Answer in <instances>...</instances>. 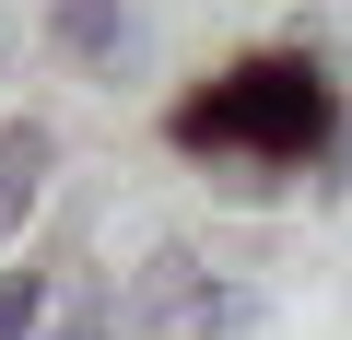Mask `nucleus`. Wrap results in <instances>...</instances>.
I'll return each instance as SVG.
<instances>
[{
	"mask_svg": "<svg viewBox=\"0 0 352 340\" xmlns=\"http://www.w3.org/2000/svg\"><path fill=\"white\" fill-rule=\"evenodd\" d=\"M59 340H118V317H106V305H71V317H59Z\"/></svg>",
	"mask_w": 352,
	"mask_h": 340,
	"instance_id": "6",
	"label": "nucleus"
},
{
	"mask_svg": "<svg viewBox=\"0 0 352 340\" xmlns=\"http://www.w3.org/2000/svg\"><path fill=\"white\" fill-rule=\"evenodd\" d=\"M36 317H47V282L36 270H0V340H24Z\"/></svg>",
	"mask_w": 352,
	"mask_h": 340,
	"instance_id": "5",
	"label": "nucleus"
},
{
	"mask_svg": "<svg viewBox=\"0 0 352 340\" xmlns=\"http://www.w3.org/2000/svg\"><path fill=\"white\" fill-rule=\"evenodd\" d=\"M47 164H59V141H47L36 117L0 129V247H12V235H24V212L47 200Z\"/></svg>",
	"mask_w": 352,
	"mask_h": 340,
	"instance_id": "3",
	"label": "nucleus"
},
{
	"mask_svg": "<svg viewBox=\"0 0 352 340\" xmlns=\"http://www.w3.org/2000/svg\"><path fill=\"white\" fill-rule=\"evenodd\" d=\"M59 36H71L82 59H129V12H118V0H71V12H59Z\"/></svg>",
	"mask_w": 352,
	"mask_h": 340,
	"instance_id": "4",
	"label": "nucleus"
},
{
	"mask_svg": "<svg viewBox=\"0 0 352 340\" xmlns=\"http://www.w3.org/2000/svg\"><path fill=\"white\" fill-rule=\"evenodd\" d=\"M258 328V293L247 282H212L188 247H153L129 305H118V340H247Z\"/></svg>",
	"mask_w": 352,
	"mask_h": 340,
	"instance_id": "2",
	"label": "nucleus"
},
{
	"mask_svg": "<svg viewBox=\"0 0 352 340\" xmlns=\"http://www.w3.org/2000/svg\"><path fill=\"white\" fill-rule=\"evenodd\" d=\"M329 117H340L329 71H317L305 47H258V59H235L212 94L176 106V141H188L200 164H223V177L270 188V177H294V164L329 141Z\"/></svg>",
	"mask_w": 352,
	"mask_h": 340,
	"instance_id": "1",
	"label": "nucleus"
}]
</instances>
